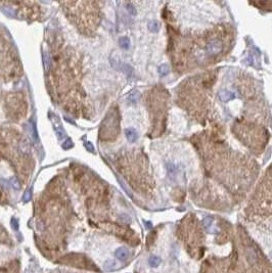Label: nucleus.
Here are the masks:
<instances>
[{
    "label": "nucleus",
    "mask_w": 272,
    "mask_h": 273,
    "mask_svg": "<svg viewBox=\"0 0 272 273\" xmlns=\"http://www.w3.org/2000/svg\"><path fill=\"white\" fill-rule=\"evenodd\" d=\"M149 263L152 267H158L161 263V258L158 256H152L149 259Z\"/></svg>",
    "instance_id": "7"
},
{
    "label": "nucleus",
    "mask_w": 272,
    "mask_h": 273,
    "mask_svg": "<svg viewBox=\"0 0 272 273\" xmlns=\"http://www.w3.org/2000/svg\"><path fill=\"white\" fill-rule=\"evenodd\" d=\"M213 224V218L212 217H207L204 219V225L206 227L207 230H210L211 229V226Z\"/></svg>",
    "instance_id": "12"
},
{
    "label": "nucleus",
    "mask_w": 272,
    "mask_h": 273,
    "mask_svg": "<svg viewBox=\"0 0 272 273\" xmlns=\"http://www.w3.org/2000/svg\"><path fill=\"white\" fill-rule=\"evenodd\" d=\"M127 9H128V12H130V15H136V9L134 8V6L132 4H130V3L127 4Z\"/></svg>",
    "instance_id": "16"
},
{
    "label": "nucleus",
    "mask_w": 272,
    "mask_h": 273,
    "mask_svg": "<svg viewBox=\"0 0 272 273\" xmlns=\"http://www.w3.org/2000/svg\"><path fill=\"white\" fill-rule=\"evenodd\" d=\"M170 69H169V66L167 64H162V66L159 67V73L161 74V76H165L169 73Z\"/></svg>",
    "instance_id": "10"
},
{
    "label": "nucleus",
    "mask_w": 272,
    "mask_h": 273,
    "mask_svg": "<svg viewBox=\"0 0 272 273\" xmlns=\"http://www.w3.org/2000/svg\"><path fill=\"white\" fill-rule=\"evenodd\" d=\"M271 258H272V253H271Z\"/></svg>",
    "instance_id": "20"
},
{
    "label": "nucleus",
    "mask_w": 272,
    "mask_h": 273,
    "mask_svg": "<svg viewBox=\"0 0 272 273\" xmlns=\"http://www.w3.org/2000/svg\"><path fill=\"white\" fill-rule=\"evenodd\" d=\"M104 270H107V271H113V270L117 269L118 266H117V262L114 261V260H107L106 261V263H104Z\"/></svg>",
    "instance_id": "5"
},
{
    "label": "nucleus",
    "mask_w": 272,
    "mask_h": 273,
    "mask_svg": "<svg viewBox=\"0 0 272 273\" xmlns=\"http://www.w3.org/2000/svg\"><path fill=\"white\" fill-rule=\"evenodd\" d=\"M207 49H208V52L210 54H217L222 50V43L219 40H212L207 45Z\"/></svg>",
    "instance_id": "1"
},
{
    "label": "nucleus",
    "mask_w": 272,
    "mask_h": 273,
    "mask_svg": "<svg viewBox=\"0 0 272 273\" xmlns=\"http://www.w3.org/2000/svg\"><path fill=\"white\" fill-rule=\"evenodd\" d=\"M11 226H12L13 230H15V231L18 230V222L17 219H12L11 220Z\"/></svg>",
    "instance_id": "18"
},
{
    "label": "nucleus",
    "mask_w": 272,
    "mask_h": 273,
    "mask_svg": "<svg viewBox=\"0 0 272 273\" xmlns=\"http://www.w3.org/2000/svg\"><path fill=\"white\" fill-rule=\"evenodd\" d=\"M149 29L150 32H152V33H156V32L159 31V29H160V25H159L158 21H152L149 23Z\"/></svg>",
    "instance_id": "9"
},
{
    "label": "nucleus",
    "mask_w": 272,
    "mask_h": 273,
    "mask_svg": "<svg viewBox=\"0 0 272 273\" xmlns=\"http://www.w3.org/2000/svg\"><path fill=\"white\" fill-rule=\"evenodd\" d=\"M31 196H32V191H31V189H28V190H27L26 192L24 193L23 202H28L31 199Z\"/></svg>",
    "instance_id": "13"
},
{
    "label": "nucleus",
    "mask_w": 272,
    "mask_h": 273,
    "mask_svg": "<svg viewBox=\"0 0 272 273\" xmlns=\"http://www.w3.org/2000/svg\"><path fill=\"white\" fill-rule=\"evenodd\" d=\"M218 96L221 99L222 101L227 102L231 100V99L235 98V93L232 92V91H228V90H221L219 93H218Z\"/></svg>",
    "instance_id": "3"
},
{
    "label": "nucleus",
    "mask_w": 272,
    "mask_h": 273,
    "mask_svg": "<svg viewBox=\"0 0 272 273\" xmlns=\"http://www.w3.org/2000/svg\"><path fill=\"white\" fill-rule=\"evenodd\" d=\"M87 150H90V151H93V148H92V145L90 144V143H87Z\"/></svg>",
    "instance_id": "19"
},
{
    "label": "nucleus",
    "mask_w": 272,
    "mask_h": 273,
    "mask_svg": "<svg viewBox=\"0 0 272 273\" xmlns=\"http://www.w3.org/2000/svg\"><path fill=\"white\" fill-rule=\"evenodd\" d=\"M122 69H123V71H124V73H125L126 75H128V76H130L131 74H132V67L129 66V64H123L122 66Z\"/></svg>",
    "instance_id": "14"
},
{
    "label": "nucleus",
    "mask_w": 272,
    "mask_h": 273,
    "mask_svg": "<svg viewBox=\"0 0 272 273\" xmlns=\"http://www.w3.org/2000/svg\"><path fill=\"white\" fill-rule=\"evenodd\" d=\"M55 132H56V135H57V137L60 139H63L64 138V129H63V127H61V125H60V122H56V125H55Z\"/></svg>",
    "instance_id": "8"
},
{
    "label": "nucleus",
    "mask_w": 272,
    "mask_h": 273,
    "mask_svg": "<svg viewBox=\"0 0 272 273\" xmlns=\"http://www.w3.org/2000/svg\"><path fill=\"white\" fill-rule=\"evenodd\" d=\"M138 97H139V93L137 91H133V92L130 93L129 95V101L132 102V104H135V102L138 100Z\"/></svg>",
    "instance_id": "11"
},
{
    "label": "nucleus",
    "mask_w": 272,
    "mask_h": 273,
    "mask_svg": "<svg viewBox=\"0 0 272 273\" xmlns=\"http://www.w3.org/2000/svg\"><path fill=\"white\" fill-rule=\"evenodd\" d=\"M63 146H64V148H66V150H69V148L73 147V142H72V140L70 139V138H68V139L66 140V141L64 142Z\"/></svg>",
    "instance_id": "15"
},
{
    "label": "nucleus",
    "mask_w": 272,
    "mask_h": 273,
    "mask_svg": "<svg viewBox=\"0 0 272 273\" xmlns=\"http://www.w3.org/2000/svg\"><path fill=\"white\" fill-rule=\"evenodd\" d=\"M119 44L123 49H129V47H130V40L127 37H122L119 40Z\"/></svg>",
    "instance_id": "6"
},
{
    "label": "nucleus",
    "mask_w": 272,
    "mask_h": 273,
    "mask_svg": "<svg viewBox=\"0 0 272 273\" xmlns=\"http://www.w3.org/2000/svg\"><path fill=\"white\" fill-rule=\"evenodd\" d=\"M125 134H126V137H127V139L129 140L130 142H135L137 138H138V134H137V132L135 129L133 128H128L125 130Z\"/></svg>",
    "instance_id": "4"
},
{
    "label": "nucleus",
    "mask_w": 272,
    "mask_h": 273,
    "mask_svg": "<svg viewBox=\"0 0 272 273\" xmlns=\"http://www.w3.org/2000/svg\"><path fill=\"white\" fill-rule=\"evenodd\" d=\"M11 185L15 189H20L21 188V185H20V183H18V181L17 179H15V178L11 180Z\"/></svg>",
    "instance_id": "17"
},
{
    "label": "nucleus",
    "mask_w": 272,
    "mask_h": 273,
    "mask_svg": "<svg viewBox=\"0 0 272 273\" xmlns=\"http://www.w3.org/2000/svg\"><path fill=\"white\" fill-rule=\"evenodd\" d=\"M115 256L117 257L118 260L124 262V261L127 260L129 257H130V252H129L128 248L122 247V248H117V250H116Z\"/></svg>",
    "instance_id": "2"
}]
</instances>
